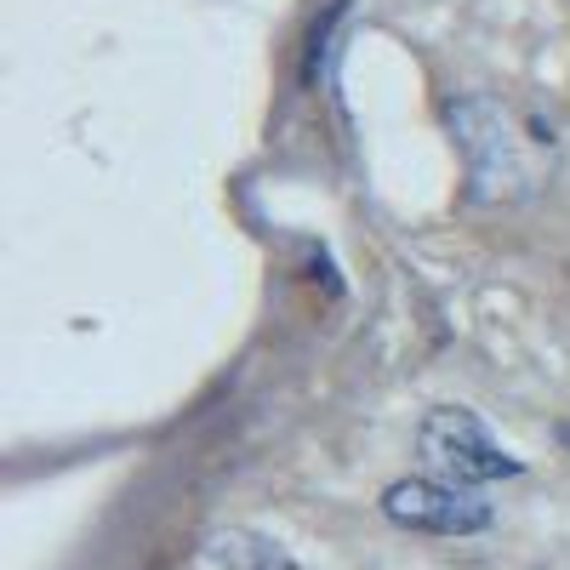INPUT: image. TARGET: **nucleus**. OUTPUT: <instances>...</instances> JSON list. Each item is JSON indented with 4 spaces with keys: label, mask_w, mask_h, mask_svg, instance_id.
Returning a JSON list of instances; mask_svg holds the SVG:
<instances>
[{
    "label": "nucleus",
    "mask_w": 570,
    "mask_h": 570,
    "mask_svg": "<svg viewBox=\"0 0 570 570\" xmlns=\"http://www.w3.org/2000/svg\"><path fill=\"white\" fill-rule=\"evenodd\" d=\"M451 131H456V149L468 160V183H473V200H513L531 188V160L513 137V120L485 104V98H456L451 104Z\"/></svg>",
    "instance_id": "1"
},
{
    "label": "nucleus",
    "mask_w": 570,
    "mask_h": 570,
    "mask_svg": "<svg viewBox=\"0 0 570 570\" xmlns=\"http://www.w3.org/2000/svg\"><path fill=\"white\" fill-rule=\"evenodd\" d=\"M416 451L451 485H491V480H513V473H525V462L508 456L485 434V422L473 416V411H462V405L428 411L422 428H416Z\"/></svg>",
    "instance_id": "2"
},
{
    "label": "nucleus",
    "mask_w": 570,
    "mask_h": 570,
    "mask_svg": "<svg viewBox=\"0 0 570 570\" xmlns=\"http://www.w3.org/2000/svg\"><path fill=\"white\" fill-rule=\"evenodd\" d=\"M383 513L400 531H428V537H480L491 525V502L451 480H400L383 491Z\"/></svg>",
    "instance_id": "3"
},
{
    "label": "nucleus",
    "mask_w": 570,
    "mask_h": 570,
    "mask_svg": "<svg viewBox=\"0 0 570 570\" xmlns=\"http://www.w3.org/2000/svg\"><path fill=\"white\" fill-rule=\"evenodd\" d=\"M206 564L212 570H303L279 542H268L257 531H217L206 542Z\"/></svg>",
    "instance_id": "4"
}]
</instances>
